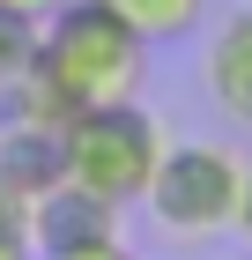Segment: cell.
<instances>
[{"label":"cell","mask_w":252,"mask_h":260,"mask_svg":"<svg viewBox=\"0 0 252 260\" xmlns=\"http://www.w3.org/2000/svg\"><path fill=\"white\" fill-rule=\"evenodd\" d=\"M141 67H149V38L126 15H112L104 0H67L59 15H45L38 60L15 82L22 89V119L67 126V112H82V104L134 97Z\"/></svg>","instance_id":"6da1fadb"},{"label":"cell","mask_w":252,"mask_h":260,"mask_svg":"<svg viewBox=\"0 0 252 260\" xmlns=\"http://www.w3.org/2000/svg\"><path fill=\"white\" fill-rule=\"evenodd\" d=\"M59 149H67V179L119 208V201H141V193H149L156 156H163V126H156L149 104L112 97V104H82V112H67Z\"/></svg>","instance_id":"7a4b0ae2"},{"label":"cell","mask_w":252,"mask_h":260,"mask_svg":"<svg viewBox=\"0 0 252 260\" xmlns=\"http://www.w3.org/2000/svg\"><path fill=\"white\" fill-rule=\"evenodd\" d=\"M237 186H245V164L223 141H163L141 201L171 238H215L237 223Z\"/></svg>","instance_id":"3957f363"},{"label":"cell","mask_w":252,"mask_h":260,"mask_svg":"<svg viewBox=\"0 0 252 260\" xmlns=\"http://www.w3.org/2000/svg\"><path fill=\"white\" fill-rule=\"evenodd\" d=\"M30 238H38V253H67V245H89V238H119V223H112V201L59 179L45 201H30Z\"/></svg>","instance_id":"277c9868"},{"label":"cell","mask_w":252,"mask_h":260,"mask_svg":"<svg viewBox=\"0 0 252 260\" xmlns=\"http://www.w3.org/2000/svg\"><path fill=\"white\" fill-rule=\"evenodd\" d=\"M0 179H8V186H22L30 201H45L59 179H67V149H59V126H45V119L8 126V134H0Z\"/></svg>","instance_id":"5b68a950"},{"label":"cell","mask_w":252,"mask_h":260,"mask_svg":"<svg viewBox=\"0 0 252 260\" xmlns=\"http://www.w3.org/2000/svg\"><path fill=\"white\" fill-rule=\"evenodd\" d=\"M208 89L237 126H252V8H237L208 45Z\"/></svg>","instance_id":"8992f818"},{"label":"cell","mask_w":252,"mask_h":260,"mask_svg":"<svg viewBox=\"0 0 252 260\" xmlns=\"http://www.w3.org/2000/svg\"><path fill=\"white\" fill-rule=\"evenodd\" d=\"M104 8L126 15L149 45H171V38H186V30L200 22V0H104Z\"/></svg>","instance_id":"52a82bcc"},{"label":"cell","mask_w":252,"mask_h":260,"mask_svg":"<svg viewBox=\"0 0 252 260\" xmlns=\"http://www.w3.org/2000/svg\"><path fill=\"white\" fill-rule=\"evenodd\" d=\"M38 15H22V8H8L0 0V89H15L22 75H30V60H38Z\"/></svg>","instance_id":"ba28073f"},{"label":"cell","mask_w":252,"mask_h":260,"mask_svg":"<svg viewBox=\"0 0 252 260\" xmlns=\"http://www.w3.org/2000/svg\"><path fill=\"white\" fill-rule=\"evenodd\" d=\"M0 238H30V193L0 179Z\"/></svg>","instance_id":"9c48e42d"},{"label":"cell","mask_w":252,"mask_h":260,"mask_svg":"<svg viewBox=\"0 0 252 260\" xmlns=\"http://www.w3.org/2000/svg\"><path fill=\"white\" fill-rule=\"evenodd\" d=\"M45 260H134L119 238H89V245H67V253H45Z\"/></svg>","instance_id":"30bf717a"},{"label":"cell","mask_w":252,"mask_h":260,"mask_svg":"<svg viewBox=\"0 0 252 260\" xmlns=\"http://www.w3.org/2000/svg\"><path fill=\"white\" fill-rule=\"evenodd\" d=\"M230 231H245V238H252V171H245V186H237V223H230Z\"/></svg>","instance_id":"8fae6325"},{"label":"cell","mask_w":252,"mask_h":260,"mask_svg":"<svg viewBox=\"0 0 252 260\" xmlns=\"http://www.w3.org/2000/svg\"><path fill=\"white\" fill-rule=\"evenodd\" d=\"M8 8H22V15H38V22H45V15H59L67 0H8Z\"/></svg>","instance_id":"7c38bea8"},{"label":"cell","mask_w":252,"mask_h":260,"mask_svg":"<svg viewBox=\"0 0 252 260\" xmlns=\"http://www.w3.org/2000/svg\"><path fill=\"white\" fill-rule=\"evenodd\" d=\"M0 260H30V253H22V238H0Z\"/></svg>","instance_id":"4fadbf2b"}]
</instances>
